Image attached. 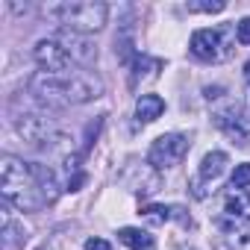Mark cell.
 Returning a JSON list of instances; mask_svg holds the SVG:
<instances>
[{
	"label": "cell",
	"mask_w": 250,
	"mask_h": 250,
	"mask_svg": "<svg viewBox=\"0 0 250 250\" xmlns=\"http://www.w3.org/2000/svg\"><path fill=\"white\" fill-rule=\"evenodd\" d=\"M0 188H3V200L21 212H36L44 203L56 200V194H59L56 174L47 165L24 162L15 156H3V165H0Z\"/></svg>",
	"instance_id": "6da1fadb"
},
{
	"label": "cell",
	"mask_w": 250,
	"mask_h": 250,
	"mask_svg": "<svg viewBox=\"0 0 250 250\" xmlns=\"http://www.w3.org/2000/svg\"><path fill=\"white\" fill-rule=\"evenodd\" d=\"M30 91L47 106H77L100 97L103 83L91 71H62V74L39 71L30 80Z\"/></svg>",
	"instance_id": "7a4b0ae2"
},
{
	"label": "cell",
	"mask_w": 250,
	"mask_h": 250,
	"mask_svg": "<svg viewBox=\"0 0 250 250\" xmlns=\"http://www.w3.org/2000/svg\"><path fill=\"white\" fill-rule=\"evenodd\" d=\"M50 15L65 24V30L74 33H97L106 27L109 18V6L100 0H80V3H59L50 9Z\"/></svg>",
	"instance_id": "3957f363"
},
{
	"label": "cell",
	"mask_w": 250,
	"mask_h": 250,
	"mask_svg": "<svg viewBox=\"0 0 250 250\" xmlns=\"http://www.w3.org/2000/svg\"><path fill=\"white\" fill-rule=\"evenodd\" d=\"M235 47V30L218 27V30H197L191 36V53L203 62H224L232 56Z\"/></svg>",
	"instance_id": "277c9868"
},
{
	"label": "cell",
	"mask_w": 250,
	"mask_h": 250,
	"mask_svg": "<svg viewBox=\"0 0 250 250\" xmlns=\"http://www.w3.org/2000/svg\"><path fill=\"white\" fill-rule=\"evenodd\" d=\"M186 153H188V139L180 136V133H168V136H159V139L153 142V147H150V153H147V162H150L156 171H162V168L177 165Z\"/></svg>",
	"instance_id": "5b68a950"
},
{
	"label": "cell",
	"mask_w": 250,
	"mask_h": 250,
	"mask_svg": "<svg viewBox=\"0 0 250 250\" xmlns=\"http://www.w3.org/2000/svg\"><path fill=\"white\" fill-rule=\"evenodd\" d=\"M227 165H229V156L224 153V150H215V153H206L203 156V162H200V171L191 177V183H188V188H191V194L197 197V200H203V197H209V186L227 171Z\"/></svg>",
	"instance_id": "8992f818"
},
{
	"label": "cell",
	"mask_w": 250,
	"mask_h": 250,
	"mask_svg": "<svg viewBox=\"0 0 250 250\" xmlns=\"http://www.w3.org/2000/svg\"><path fill=\"white\" fill-rule=\"evenodd\" d=\"M215 124L229 136V139H235L238 145H247L250 142V109L247 106H229V109H221L218 115H215Z\"/></svg>",
	"instance_id": "52a82bcc"
},
{
	"label": "cell",
	"mask_w": 250,
	"mask_h": 250,
	"mask_svg": "<svg viewBox=\"0 0 250 250\" xmlns=\"http://www.w3.org/2000/svg\"><path fill=\"white\" fill-rule=\"evenodd\" d=\"M33 59L42 65V71H47V74H62V71H68V65H71V56L65 53V47L56 42V39H42L39 44H36V50H33Z\"/></svg>",
	"instance_id": "ba28073f"
},
{
	"label": "cell",
	"mask_w": 250,
	"mask_h": 250,
	"mask_svg": "<svg viewBox=\"0 0 250 250\" xmlns=\"http://www.w3.org/2000/svg\"><path fill=\"white\" fill-rule=\"evenodd\" d=\"M15 130H18V136H21L24 142H30V145H44V142L56 133V130H53V121L44 118V115H36V112L21 115V118L15 121Z\"/></svg>",
	"instance_id": "9c48e42d"
},
{
	"label": "cell",
	"mask_w": 250,
	"mask_h": 250,
	"mask_svg": "<svg viewBox=\"0 0 250 250\" xmlns=\"http://www.w3.org/2000/svg\"><path fill=\"white\" fill-rule=\"evenodd\" d=\"M62 47H65V53L71 56V62H80V65H91L94 59H97V47L83 36V33H74V30H59L56 36H53Z\"/></svg>",
	"instance_id": "30bf717a"
},
{
	"label": "cell",
	"mask_w": 250,
	"mask_h": 250,
	"mask_svg": "<svg viewBox=\"0 0 250 250\" xmlns=\"http://www.w3.org/2000/svg\"><path fill=\"white\" fill-rule=\"evenodd\" d=\"M224 212L229 221H250V191L232 188L224 200Z\"/></svg>",
	"instance_id": "8fae6325"
},
{
	"label": "cell",
	"mask_w": 250,
	"mask_h": 250,
	"mask_svg": "<svg viewBox=\"0 0 250 250\" xmlns=\"http://www.w3.org/2000/svg\"><path fill=\"white\" fill-rule=\"evenodd\" d=\"M221 229L227 232V241L232 250H250V221H221Z\"/></svg>",
	"instance_id": "7c38bea8"
},
{
	"label": "cell",
	"mask_w": 250,
	"mask_h": 250,
	"mask_svg": "<svg viewBox=\"0 0 250 250\" xmlns=\"http://www.w3.org/2000/svg\"><path fill=\"white\" fill-rule=\"evenodd\" d=\"M142 215H145L150 224H168L171 218H180L183 224H191V218H188L180 206H156V203H150V206H142Z\"/></svg>",
	"instance_id": "4fadbf2b"
},
{
	"label": "cell",
	"mask_w": 250,
	"mask_h": 250,
	"mask_svg": "<svg viewBox=\"0 0 250 250\" xmlns=\"http://www.w3.org/2000/svg\"><path fill=\"white\" fill-rule=\"evenodd\" d=\"M162 112H165V100H162L159 94H142L139 103H136V118H139L142 124L156 121Z\"/></svg>",
	"instance_id": "5bb4252c"
},
{
	"label": "cell",
	"mask_w": 250,
	"mask_h": 250,
	"mask_svg": "<svg viewBox=\"0 0 250 250\" xmlns=\"http://www.w3.org/2000/svg\"><path fill=\"white\" fill-rule=\"evenodd\" d=\"M6 203V200H3ZM9 206V203H6ZM3 206V235H0V238H3V250H21L24 247V241H27V235L12 224V218H9V209Z\"/></svg>",
	"instance_id": "9a60e30c"
},
{
	"label": "cell",
	"mask_w": 250,
	"mask_h": 250,
	"mask_svg": "<svg viewBox=\"0 0 250 250\" xmlns=\"http://www.w3.org/2000/svg\"><path fill=\"white\" fill-rule=\"evenodd\" d=\"M118 238L127 244V247H133V250H150L153 247V235L145 232V229H136V227H124L118 232Z\"/></svg>",
	"instance_id": "2e32d148"
},
{
	"label": "cell",
	"mask_w": 250,
	"mask_h": 250,
	"mask_svg": "<svg viewBox=\"0 0 250 250\" xmlns=\"http://www.w3.org/2000/svg\"><path fill=\"white\" fill-rule=\"evenodd\" d=\"M159 68H162V62H159V59H150V56H136V59H133V85H136L139 80L156 77V74H159Z\"/></svg>",
	"instance_id": "e0dca14e"
},
{
	"label": "cell",
	"mask_w": 250,
	"mask_h": 250,
	"mask_svg": "<svg viewBox=\"0 0 250 250\" xmlns=\"http://www.w3.org/2000/svg\"><path fill=\"white\" fill-rule=\"evenodd\" d=\"M186 9H188V12H206V15H215V12H224L227 3H224V0H188Z\"/></svg>",
	"instance_id": "ac0fdd59"
},
{
	"label": "cell",
	"mask_w": 250,
	"mask_h": 250,
	"mask_svg": "<svg viewBox=\"0 0 250 250\" xmlns=\"http://www.w3.org/2000/svg\"><path fill=\"white\" fill-rule=\"evenodd\" d=\"M232 188H247L250 186V162H244V165H238L235 168V174H232V183H229Z\"/></svg>",
	"instance_id": "d6986e66"
},
{
	"label": "cell",
	"mask_w": 250,
	"mask_h": 250,
	"mask_svg": "<svg viewBox=\"0 0 250 250\" xmlns=\"http://www.w3.org/2000/svg\"><path fill=\"white\" fill-rule=\"evenodd\" d=\"M100 127H103V115H100V118H94V121L88 124V127H85V145H83L85 150H88V147L94 145V139H97V133H100Z\"/></svg>",
	"instance_id": "ffe728a7"
},
{
	"label": "cell",
	"mask_w": 250,
	"mask_h": 250,
	"mask_svg": "<svg viewBox=\"0 0 250 250\" xmlns=\"http://www.w3.org/2000/svg\"><path fill=\"white\" fill-rule=\"evenodd\" d=\"M235 39H238L241 44H250V18H241V21L235 24Z\"/></svg>",
	"instance_id": "44dd1931"
},
{
	"label": "cell",
	"mask_w": 250,
	"mask_h": 250,
	"mask_svg": "<svg viewBox=\"0 0 250 250\" xmlns=\"http://www.w3.org/2000/svg\"><path fill=\"white\" fill-rule=\"evenodd\" d=\"M85 250H112V244L106 238H88L85 241Z\"/></svg>",
	"instance_id": "7402d4cb"
},
{
	"label": "cell",
	"mask_w": 250,
	"mask_h": 250,
	"mask_svg": "<svg viewBox=\"0 0 250 250\" xmlns=\"http://www.w3.org/2000/svg\"><path fill=\"white\" fill-rule=\"evenodd\" d=\"M83 183H85V174L80 171V174H74V177H68V186H65V188H68V191H77V188H80Z\"/></svg>",
	"instance_id": "603a6c76"
},
{
	"label": "cell",
	"mask_w": 250,
	"mask_h": 250,
	"mask_svg": "<svg viewBox=\"0 0 250 250\" xmlns=\"http://www.w3.org/2000/svg\"><path fill=\"white\" fill-rule=\"evenodd\" d=\"M206 97H209V100H212V97H221V88H218V85H215V88L209 85V88H206Z\"/></svg>",
	"instance_id": "cb8c5ba5"
},
{
	"label": "cell",
	"mask_w": 250,
	"mask_h": 250,
	"mask_svg": "<svg viewBox=\"0 0 250 250\" xmlns=\"http://www.w3.org/2000/svg\"><path fill=\"white\" fill-rule=\"evenodd\" d=\"M244 80H247V83H250V62H247V65H244Z\"/></svg>",
	"instance_id": "d4e9b609"
},
{
	"label": "cell",
	"mask_w": 250,
	"mask_h": 250,
	"mask_svg": "<svg viewBox=\"0 0 250 250\" xmlns=\"http://www.w3.org/2000/svg\"><path fill=\"white\" fill-rule=\"evenodd\" d=\"M188 250H194V247H188Z\"/></svg>",
	"instance_id": "484cf974"
}]
</instances>
